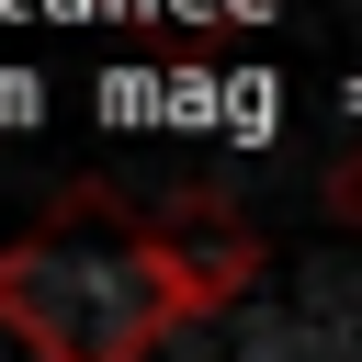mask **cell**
<instances>
[{"label": "cell", "instance_id": "6da1fadb", "mask_svg": "<svg viewBox=\"0 0 362 362\" xmlns=\"http://www.w3.org/2000/svg\"><path fill=\"white\" fill-rule=\"evenodd\" d=\"M249 272H260V249L215 204L147 215V204H113L79 181L45 226H23L0 249V328L34 362H136L170 328L215 317L226 294H249Z\"/></svg>", "mask_w": 362, "mask_h": 362}, {"label": "cell", "instance_id": "7a4b0ae2", "mask_svg": "<svg viewBox=\"0 0 362 362\" xmlns=\"http://www.w3.org/2000/svg\"><path fill=\"white\" fill-rule=\"evenodd\" d=\"M328 226H362V147L328 158Z\"/></svg>", "mask_w": 362, "mask_h": 362}]
</instances>
